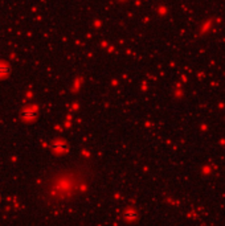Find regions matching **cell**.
<instances>
[{"mask_svg": "<svg viewBox=\"0 0 225 226\" xmlns=\"http://www.w3.org/2000/svg\"><path fill=\"white\" fill-rule=\"evenodd\" d=\"M90 169L79 164L64 165L44 177L38 197L48 206H62L81 196L90 184Z\"/></svg>", "mask_w": 225, "mask_h": 226, "instance_id": "6da1fadb", "label": "cell"}]
</instances>
